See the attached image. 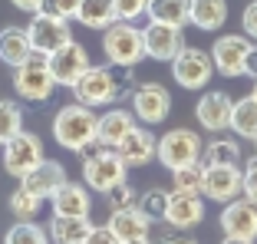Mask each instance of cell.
Listing matches in <instances>:
<instances>
[{
	"mask_svg": "<svg viewBox=\"0 0 257 244\" xmlns=\"http://www.w3.org/2000/svg\"><path fill=\"white\" fill-rule=\"evenodd\" d=\"M89 66H92V63H89L86 46L76 43V40H69V43H63L60 50L50 53V73H53L56 86H66V89H73L76 79L83 76Z\"/></svg>",
	"mask_w": 257,
	"mask_h": 244,
	"instance_id": "12",
	"label": "cell"
},
{
	"mask_svg": "<svg viewBox=\"0 0 257 244\" xmlns=\"http://www.w3.org/2000/svg\"><path fill=\"white\" fill-rule=\"evenodd\" d=\"M201 162L204 165H241L244 152H241V142L237 139H211V142L201 149Z\"/></svg>",
	"mask_w": 257,
	"mask_h": 244,
	"instance_id": "28",
	"label": "cell"
},
{
	"mask_svg": "<svg viewBox=\"0 0 257 244\" xmlns=\"http://www.w3.org/2000/svg\"><path fill=\"white\" fill-rule=\"evenodd\" d=\"M241 195L257 201V155L250 162H244V168H241Z\"/></svg>",
	"mask_w": 257,
	"mask_h": 244,
	"instance_id": "37",
	"label": "cell"
},
{
	"mask_svg": "<svg viewBox=\"0 0 257 244\" xmlns=\"http://www.w3.org/2000/svg\"><path fill=\"white\" fill-rule=\"evenodd\" d=\"M231 132L241 139H257V96H244L231 109Z\"/></svg>",
	"mask_w": 257,
	"mask_h": 244,
	"instance_id": "29",
	"label": "cell"
},
{
	"mask_svg": "<svg viewBox=\"0 0 257 244\" xmlns=\"http://www.w3.org/2000/svg\"><path fill=\"white\" fill-rule=\"evenodd\" d=\"M63 182H66V168H63L56 159H43L37 168H30V172L20 178L23 188H30L33 195H40L43 201H46V198H53V191L60 188Z\"/></svg>",
	"mask_w": 257,
	"mask_h": 244,
	"instance_id": "20",
	"label": "cell"
},
{
	"mask_svg": "<svg viewBox=\"0 0 257 244\" xmlns=\"http://www.w3.org/2000/svg\"><path fill=\"white\" fill-rule=\"evenodd\" d=\"M83 244H122V241L112 234V228H109V224H92V231L86 234Z\"/></svg>",
	"mask_w": 257,
	"mask_h": 244,
	"instance_id": "39",
	"label": "cell"
},
{
	"mask_svg": "<svg viewBox=\"0 0 257 244\" xmlns=\"http://www.w3.org/2000/svg\"><path fill=\"white\" fill-rule=\"evenodd\" d=\"M149 20L159 23H172V27H182L191 17V0H149V10H145Z\"/></svg>",
	"mask_w": 257,
	"mask_h": 244,
	"instance_id": "26",
	"label": "cell"
},
{
	"mask_svg": "<svg viewBox=\"0 0 257 244\" xmlns=\"http://www.w3.org/2000/svg\"><path fill=\"white\" fill-rule=\"evenodd\" d=\"M106 201H109V208H112V211H122V208H136V205H139V191L132 188L128 182H119V185H112V188L106 191Z\"/></svg>",
	"mask_w": 257,
	"mask_h": 244,
	"instance_id": "35",
	"label": "cell"
},
{
	"mask_svg": "<svg viewBox=\"0 0 257 244\" xmlns=\"http://www.w3.org/2000/svg\"><path fill=\"white\" fill-rule=\"evenodd\" d=\"M132 126H136L132 109H109V112H102L96 119V139L106 145V149H115Z\"/></svg>",
	"mask_w": 257,
	"mask_h": 244,
	"instance_id": "21",
	"label": "cell"
},
{
	"mask_svg": "<svg viewBox=\"0 0 257 244\" xmlns=\"http://www.w3.org/2000/svg\"><path fill=\"white\" fill-rule=\"evenodd\" d=\"M79 4H83V0H43L40 10H46V14H53V17H63V20H76Z\"/></svg>",
	"mask_w": 257,
	"mask_h": 244,
	"instance_id": "36",
	"label": "cell"
},
{
	"mask_svg": "<svg viewBox=\"0 0 257 244\" xmlns=\"http://www.w3.org/2000/svg\"><path fill=\"white\" fill-rule=\"evenodd\" d=\"M201 136H198L195 129H172L165 132V136L159 139V149H155V155H159V162L168 168V172H175V168L182 165H191V162H201Z\"/></svg>",
	"mask_w": 257,
	"mask_h": 244,
	"instance_id": "5",
	"label": "cell"
},
{
	"mask_svg": "<svg viewBox=\"0 0 257 244\" xmlns=\"http://www.w3.org/2000/svg\"><path fill=\"white\" fill-rule=\"evenodd\" d=\"M30 53H33V43H30L27 27H4L0 30V60L7 63L10 69L20 66Z\"/></svg>",
	"mask_w": 257,
	"mask_h": 244,
	"instance_id": "22",
	"label": "cell"
},
{
	"mask_svg": "<svg viewBox=\"0 0 257 244\" xmlns=\"http://www.w3.org/2000/svg\"><path fill=\"white\" fill-rule=\"evenodd\" d=\"M102 53L109 56L112 66H139L145 60L142 27L132 20H115L102 30Z\"/></svg>",
	"mask_w": 257,
	"mask_h": 244,
	"instance_id": "3",
	"label": "cell"
},
{
	"mask_svg": "<svg viewBox=\"0 0 257 244\" xmlns=\"http://www.w3.org/2000/svg\"><path fill=\"white\" fill-rule=\"evenodd\" d=\"M139 208L149 214V221H165L168 191H165V188H149L145 195H139Z\"/></svg>",
	"mask_w": 257,
	"mask_h": 244,
	"instance_id": "34",
	"label": "cell"
},
{
	"mask_svg": "<svg viewBox=\"0 0 257 244\" xmlns=\"http://www.w3.org/2000/svg\"><path fill=\"white\" fill-rule=\"evenodd\" d=\"M221 231L231 237H257V201L237 195L221 208Z\"/></svg>",
	"mask_w": 257,
	"mask_h": 244,
	"instance_id": "17",
	"label": "cell"
},
{
	"mask_svg": "<svg viewBox=\"0 0 257 244\" xmlns=\"http://www.w3.org/2000/svg\"><path fill=\"white\" fill-rule=\"evenodd\" d=\"M14 89L27 102H46L56 92V79L50 73V56L33 50L20 66H14Z\"/></svg>",
	"mask_w": 257,
	"mask_h": 244,
	"instance_id": "2",
	"label": "cell"
},
{
	"mask_svg": "<svg viewBox=\"0 0 257 244\" xmlns=\"http://www.w3.org/2000/svg\"><path fill=\"white\" fill-rule=\"evenodd\" d=\"M172 112V92L162 83H142L132 89V115L142 126H159Z\"/></svg>",
	"mask_w": 257,
	"mask_h": 244,
	"instance_id": "10",
	"label": "cell"
},
{
	"mask_svg": "<svg viewBox=\"0 0 257 244\" xmlns=\"http://www.w3.org/2000/svg\"><path fill=\"white\" fill-rule=\"evenodd\" d=\"M27 33H30V43L37 53H53V50H60L63 43H69L73 40V30H69V20H63V17H53L46 14V10H37L30 20V27H27Z\"/></svg>",
	"mask_w": 257,
	"mask_h": 244,
	"instance_id": "11",
	"label": "cell"
},
{
	"mask_svg": "<svg viewBox=\"0 0 257 244\" xmlns=\"http://www.w3.org/2000/svg\"><path fill=\"white\" fill-rule=\"evenodd\" d=\"M122 244H152L149 237H128V241H122Z\"/></svg>",
	"mask_w": 257,
	"mask_h": 244,
	"instance_id": "45",
	"label": "cell"
},
{
	"mask_svg": "<svg viewBox=\"0 0 257 244\" xmlns=\"http://www.w3.org/2000/svg\"><path fill=\"white\" fill-rule=\"evenodd\" d=\"M73 96H76V102L92 106V109L119 102L115 99V69H112V63H109V66H89L83 76L76 79Z\"/></svg>",
	"mask_w": 257,
	"mask_h": 244,
	"instance_id": "7",
	"label": "cell"
},
{
	"mask_svg": "<svg viewBox=\"0 0 257 244\" xmlns=\"http://www.w3.org/2000/svg\"><path fill=\"white\" fill-rule=\"evenodd\" d=\"M231 109H234V99L227 96V92H221V89H208L198 99V106H195V119H198V126L201 129H208V132H227L231 129Z\"/></svg>",
	"mask_w": 257,
	"mask_h": 244,
	"instance_id": "16",
	"label": "cell"
},
{
	"mask_svg": "<svg viewBox=\"0 0 257 244\" xmlns=\"http://www.w3.org/2000/svg\"><path fill=\"white\" fill-rule=\"evenodd\" d=\"M241 30H244V37H250L257 43V0H250L247 7H244V14H241Z\"/></svg>",
	"mask_w": 257,
	"mask_h": 244,
	"instance_id": "40",
	"label": "cell"
},
{
	"mask_svg": "<svg viewBox=\"0 0 257 244\" xmlns=\"http://www.w3.org/2000/svg\"><path fill=\"white\" fill-rule=\"evenodd\" d=\"M250 96H257V79H254V92H250Z\"/></svg>",
	"mask_w": 257,
	"mask_h": 244,
	"instance_id": "46",
	"label": "cell"
},
{
	"mask_svg": "<svg viewBox=\"0 0 257 244\" xmlns=\"http://www.w3.org/2000/svg\"><path fill=\"white\" fill-rule=\"evenodd\" d=\"M125 172H128V165L122 162V155L115 149H102L99 155L83 162V182L89 188H96L99 195H106L112 185L125 182Z\"/></svg>",
	"mask_w": 257,
	"mask_h": 244,
	"instance_id": "9",
	"label": "cell"
},
{
	"mask_svg": "<svg viewBox=\"0 0 257 244\" xmlns=\"http://www.w3.org/2000/svg\"><path fill=\"white\" fill-rule=\"evenodd\" d=\"M0 155H4V168H7L14 178H23L30 168H37L40 162L46 159L40 136H33V132H23V129L17 132V136H10L7 142L0 145Z\"/></svg>",
	"mask_w": 257,
	"mask_h": 244,
	"instance_id": "6",
	"label": "cell"
},
{
	"mask_svg": "<svg viewBox=\"0 0 257 244\" xmlns=\"http://www.w3.org/2000/svg\"><path fill=\"white\" fill-rule=\"evenodd\" d=\"M4 244H53V241H50V231L40 228L37 221H17L4 234Z\"/></svg>",
	"mask_w": 257,
	"mask_h": 244,
	"instance_id": "30",
	"label": "cell"
},
{
	"mask_svg": "<svg viewBox=\"0 0 257 244\" xmlns=\"http://www.w3.org/2000/svg\"><path fill=\"white\" fill-rule=\"evenodd\" d=\"M96 119L92 106L83 102H69L53 115V139L66 149V152H79L83 145H89L96 139Z\"/></svg>",
	"mask_w": 257,
	"mask_h": 244,
	"instance_id": "1",
	"label": "cell"
},
{
	"mask_svg": "<svg viewBox=\"0 0 257 244\" xmlns=\"http://www.w3.org/2000/svg\"><path fill=\"white\" fill-rule=\"evenodd\" d=\"M40 205H43V198L33 195L30 188H23V185L10 195V211H14L20 221H33V218L40 214Z\"/></svg>",
	"mask_w": 257,
	"mask_h": 244,
	"instance_id": "31",
	"label": "cell"
},
{
	"mask_svg": "<svg viewBox=\"0 0 257 244\" xmlns=\"http://www.w3.org/2000/svg\"><path fill=\"white\" fill-rule=\"evenodd\" d=\"M92 231L89 218H73V214H53L50 221V241L53 244H83Z\"/></svg>",
	"mask_w": 257,
	"mask_h": 244,
	"instance_id": "25",
	"label": "cell"
},
{
	"mask_svg": "<svg viewBox=\"0 0 257 244\" xmlns=\"http://www.w3.org/2000/svg\"><path fill=\"white\" fill-rule=\"evenodd\" d=\"M23 129V109L14 99H0V145Z\"/></svg>",
	"mask_w": 257,
	"mask_h": 244,
	"instance_id": "32",
	"label": "cell"
},
{
	"mask_svg": "<svg viewBox=\"0 0 257 244\" xmlns=\"http://www.w3.org/2000/svg\"><path fill=\"white\" fill-rule=\"evenodd\" d=\"M204 221V195L198 191H168V208H165V224L175 231H191Z\"/></svg>",
	"mask_w": 257,
	"mask_h": 244,
	"instance_id": "14",
	"label": "cell"
},
{
	"mask_svg": "<svg viewBox=\"0 0 257 244\" xmlns=\"http://www.w3.org/2000/svg\"><path fill=\"white\" fill-rule=\"evenodd\" d=\"M145 10H149V0H115V17L119 20L136 23L139 17H145Z\"/></svg>",
	"mask_w": 257,
	"mask_h": 244,
	"instance_id": "38",
	"label": "cell"
},
{
	"mask_svg": "<svg viewBox=\"0 0 257 244\" xmlns=\"http://www.w3.org/2000/svg\"><path fill=\"white\" fill-rule=\"evenodd\" d=\"M155 149H159V139L152 136V126H132L125 132V139L115 145V152L122 155V162L132 165V168L149 165L155 159Z\"/></svg>",
	"mask_w": 257,
	"mask_h": 244,
	"instance_id": "18",
	"label": "cell"
},
{
	"mask_svg": "<svg viewBox=\"0 0 257 244\" xmlns=\"http://www.w3.org/2000/svg\"><path fill=\"white\" fill-rule=\"evenodd\" d=\"M214 76V63L211 53H204L198 46H182L172 56V79L182 89H204Z\"/></svg>",
	"mask_w": 257,
	"mask_h": 244,
	"instance_id": "4",
	"label": "cell"
},
{
	"mask_svg": "<svg viewBox=\"0 0 257 244\" xmlns=\"http://www.w3.org/2000/svg\"><path fill=\"white\" fill-rule=\"evenodd\" d=\"M76 20L83 23V27H89V30H106L109 23L119 20L115 17V0H83Z\"/></svg>",
	"mask_w": 257,
	"mask_h": 244,
	"instance_id": "27",
	"label": "cell"
},
{
	"mask_svg": "<svg viewBox=\"0 0 257 244\" xmlns=\"http://www.w3.org/2000/svg\"><path fill=\"white\" fill-rule=\"evenodd\" d=\"M254 145H257V139H254Z\"/></svg>",
	"mask_w": 257,
	"mask_h": 244,
	"instance_id": "47",
	"label": "cell"
},
{
	"mask_svg": "<svg viewBox=\"0 0 257 244\" xmlns=\"http://www.w3.org/2000/svg\"><path fill=\"white\" fill-rule=\"evenodd\" d=\"M172 182L175 188L182 191H198L201 195V185H204V162H191V165H182L172 172Z\"/></svg>",
	"mask_w": 257,
	"mask_h": 244,
	"instance_id": "33",
	"label": "cell"
},
{
	"mask_svg": "<svg viewBox=\"0 0 257 244\" xmlns=\"http://www.w3.org/2000/svg\"><path fill=\"white\" fill-rule=\"evenodd\" d=\"M17 10H23V14H37L40 7H43V0H10Z\"/></svg>",
	"mask_w": 257,
	"mask_h": 244,
	"instance_id": "43",
	"label": "cell"
},
{
	"mask_svg": "<svg viewBox=\"0 0 257 244\" xmlns=\"http://www.w3.org/2000/svg\"><path fill=\"white\" fill-rule=\"evenodd\" d=\"M250 46H254V40L244 37V33H224V37H218L214 46H211L214 73H221V76H227V79L244 76V63H247Z\"/></svg>",
	"mask_w": 257,
	"mask_h": 244,
	"instance_id": "8",
	"label": "cell"
},
{
	"mask_svg": "<svg viewBox=\"0 0 257 244\" xmlns=\"http://www.w3.org/2000/svg\"><path fill=\"white\" fill-rule=\"evenodd\" d=\"M221 244H254V237H231V234H224Z\"/></svg>",
	"mask_w": 257,
	"mask_h": 244,
	"instance_id": "44",
	"label": "cell"
},
{
	"mask_svg": "<svg viewBox=\"0 0 257 244\" xmlns=\"http://www.w3.org/2000/svg\"><path fill=\"white\" fill-rule=\"evenodd\" d=\"M244 76L257 79V43L250 46V53H247V63H244Z\"/></svg>",
	"mask_w": 257,
	"mask_h": 244,
	"instance_id": "42",
	"label": "cell"
},
{
	"mask_svg": "<svg viewBox=\"0 0 257 244\" xmlns=\"http://www.w3.org/2000/svg\"><path fill=\"white\" fill-rule=\"evenodd\" d=\"M188 23L195 30L214 33L227 23V0H191V17Z\"/></svg>",
	"mask_w": 257,
	"mask_h": 244,
	"instance_id": "23",
	"label": "cell"
},
{
	"mask_svg": "<svg viewBox=\"0 0 257 244\" xmlns=\"http://www.w3.org/2000/svg\"><path fill=\"white\" fill-rule=\"evenodd\" d=\"M109 228H112V234L119 237V241H128V237H149V214L142 211V208H122V211H112V218H109Z\"/></svg>",
	"mask_w": 257,
	"mask_h": 244,
	"instance_id": "24",
	"label": "cell"
},
{
	"mask_svg": "<svg viewBox=\"0 0 257 244\" xmlns=\"http://www.w3.org/2000/svg\"><path fill=\"white\" fill-rule=\"evenodd\" d=\"M142 43H145V56H149V60H155V63H172V56L185 46V37H182V27L149 20L142 27Z\"/></svg>",
	"mask_w": 257,
	"mask_h": 244,
	"instance_id": "13",
	"label": "cell"
},
{
	"mask_svg": "<svg viewBox=\"0 0 257 244\" xmlns=\"http://www.w3.org/2000/svg\"><path fill=\"white\" fill-rule=\"evenodd\" d=\"M201 195L218 205L234 201L241 195V165H204Z\"/></svg>",
	"mask_w": 257,
	"mask_h": 244,
	"instance_id": "15",
	"label": "cell"
},
{
	"mask_svg": "<svg viewBox=\"0 0 257 244\" xmlns=\"http://www.w3.org/2000/svg\"><path fill=\"white\" fill-rule=\"evenodd\" d=\"M53 214H73V218H89L92 211V195H89V185H79V182H63L60 188L53 191Z\"/></svg>",
	"mask_w": 257,
	"mask_h": 244,
	"instance_id": "19",
	"label": "cell"
},
{
	"mask_svg": "<svg viewBox=\"0 0 257 244\" xmlns=\"http://www.w3.org/2000/svg\"><path fill=\"white\" fill-rule=\"evenodd\" d=\"M159 244H198V237L185 234V231H175V234H165Z\"/></svg>",
	"mask_w": 257,
	"mask_h": 244,
	"instance_id": "41",
	"label": "cell"
}]
</instances>
